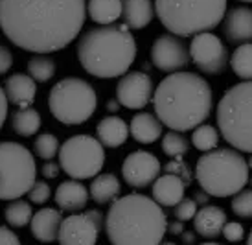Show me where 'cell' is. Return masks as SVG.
I'll use <instances>...</instances> for the list:
<instances>
[{
    "label": "cell",
    "mask_w": 252,
    "mask_h": 245,
    "mask_svg": "<svg viewBox=\"0 0 252 245\" xmlns=\"http://www.w3.org/2000/svg\"><path fill=\"white\" fill-rule=\"evenodd\" d=\"M33 149H35L39 159H42V161H52L57 155V151H59V140H57L56 135L42 133L33 142Z\"/></svg>",
    "instance_id": "cell-33"
},
{
    "label": "cell",
    "mask_w": 252,
    "mask_h": 245,
    "mask_svg": "<svg viewBox=\"0 0 252 245\" xmlns=\"http://www.w3.org/2000/svg\"><path fill=\"white\" fill-rule=\"evenodd\" d=\"M52 196V190L44 181H35L32 184V188L28 190V197H30V203H35V205H44Z\"/></svg>",
    "instance_id": "cell-37"
},
{
    "label": "cell",
    "mask_w": 252,
    "mask_h": 245,
    "mask_svg": "<svg viewBox=\"0 0 252 245\" xmlns=\"http://www.w3.org/2000/svg\"><path fill=\"white\" fill-rule=\"evenodd\" d=\"M219 133L234 149L252 151V85L251 79L230 87L217 104Z\"/></svg>",
    "instance_id": "cell-7"
},
{
    "label": "cell",
    "mask_w": 252,
    "mask_h": 245,
    "mask_svg": "<svg viewBox=\"0 0 252 245\" xmlns=\"http://www.w3.org/2000/svg\"><path fill=\"white\" fill-rule=\"evenodd\" d=\"M210 197H212L210 194H206L204 190H201V192L197 190L195 194H193V197H191V199H193V201L197 203V207H204V205H208V201H210Z\"/></svg>",
    "instance_id": "cell-44"
},
{
    "label": "cell",
    "mask_w": 252,
    "mask_h": 245,
    "mask_svg": "<svg viewBox=\"0 0 252 245\" xmlns=\"http://www.w3.org/2000/svg\"><path fill=\"white\" fill-rule=\"evenodd\" d=\"M153 199L160 207H173L184 197V190L188 188L181 177L173 174L158 175L153 182Z\"/></svg>",
    "instance_id": "cell-19"
},
{
    "label": "cell",
    "mask_w": 252,
    "mask_h": 245,
    "mask_svg": "<svg viewBox=\"0 0 252 245\" xmlns=\"http://www.w3.org/2000/svg\"><path fill=\"white\" fill-rule=\"evenodd\" d=\"M77 59L91 76L99 79L124 76L136 59V41L126 24H103L81 35Z\"/></svg>",
    "instance_id": "cell-4"
},
{
    "label": "cell",
    "mask_w": 252,
    "mask_h": 245,
    "mask_svg": "<svg viewBox=\"0 0 252 245\" xmlns=\"http://www.w3.org/2000/svg\"><path fill=\"white\" fill-rule=\"evenodd\" d=\"M153 79L146 72H126L116 85V100L127 109H144L153 96Z\"/></svg>",
    "instance_id": "cell-14"
},
{
    "label": "cell",
    "mask_w": 252,
    "mask_h": 245,
    "mask_svg": "<svg viewBox=\"0 0 252 245\" xmlns=\"http://www.w3.org/2000/svg\"><path fill=\"white\" fill-rule=\"evenodd\" d=\"M151 63L162 72H177L189 65V54L179 35L162 34L151 44Z\"/></svg>",
    "instance_id": "cell-13"
},
{
    "label": "cell",
    "mask_w": 252,
    "mask_h": 245,
    "mask_svg": "<svg viewBox=\"0 0 252 245\" xmlns=\"http://www.w3.org/2000/svg\"><path fill=\"white\" fill-rule=\"evenodd\" d=\"M230 67L232 72L239 77V79H251L252 76V44L251 42H243L238 44V48L232 52L230 56Z\"/></svg>",
    "instance_id": "cell-28"
},
{
    "label": "cell",
    "mask_w": 252,
    "mask_h": 245,
    "mask_svg": "<svg viewBox=\"0 0 252 245\" xmlns=\"http://www.w3.org/2000/svg\"><path fill=\"white\" fill-rule=\"evenodd\" d=\"M162 151L168 157H182L189 151V142L184 139V135H181V131H169L162 137Z\"/></svg>",
    "instance_id": "cell-32"
},
{
    "label": "cell",
    "mask_w": 252,
    "mask_h": 245,
    "mask_svg": "<svg viewBox=\"0 0 252 245\" xmlns=\"http://www.w3.org/2000/svg\"><path fill=\"white\" fill-rule=\"evenodd\" d=\"M181 238H182V244H195L197 234H195V231H182Z\"/></svg>",
    "instance_id": "cell-45"
},
{
    "label": "cell",
    "mask_w": 252,
    "mask_h": 245,
    "mask_svg": "<svg viewBox=\"0 0 252 245\" xmlns=\"http://www.w3.org/2000/svg\"><path fill=\"white\" fill-rule=\"evenodd\" d=\"M160 161L149 151H133L122 162V175L124 181L131 188H146L160 175Z\"/></svg>",
    "instance_id": "cell-15"
},
{
    "label": "cell",
    "mask_w": 252,
    "mask_h": 245,
    "mask_svg": "<svg viewBox=\"0 0 252 245\" xmlns=\"http://www.w3.org/2000/svg\"><path fill=\"white\" fill-rule=\"evenodd\" d=\"M223 34L230 44H243L252 39V11L249 6H238L223 15Z\"/></svg>",
    "instance_id": "cell-16"
},
{
    "label": "cell",
    "mask_w": 252,
    "mask_h": 245,
    "mask_svg": "<svg viewBox=\"0 0 252 245\" xmlns=\"http://www.w3.org/2000/svg\"><path fill=\"white\" fill-rule=\"evenodd\" d=\"M153 6L162 26L179 37L212 32L226 13V0H155Z\"/></svg>",
    "instance_id": "cell-6"
},
{
    "label": "cell",
    "mask_w": 252,
    "mask_h": 245,
    "mask_svg": "<svg viewBox=\"0 0 252 245\" xmlns=\"http://www.w3.org/2000/svg\"><path fill=\"white\" fill-rule=\"evenodd\" d=\"M191 144L199 149V151H210L219 144V133L214 126L208 124H199L193 127V135H191Z\"/></svg>",
    "instance_id": "cell-31"
},
{
    "label": "cell",
    "mask_w": 252,
    "mask_h": 245,
    "mask_svg": "<svg viewBox=\"0 0 252 245\" xmlns=\"http://www.w3.org/2000/svg\"><path fill=\"white\" fill-rule=\"evenodd\" d=\"M103 214L99 210H87L83 214L74 212L61 219L57 240L63 245H92L99 238L103 229Z\"/></svg>",
    "instance_id": "cell-12"
},
{
    "label": "cell",
    "mask_w": 252,
    "mask_h": 245,
    "mask_svg": "<svg viewBox=\"0 0 252 245\" xmlns=\"http://www.w3.org/2000/svg\"><path fill=\"white\" fill-rule=\"evenodd\" d=\"M191 219H193V231L197 236L204 240H216L221 236V229L226 221V214L221 207L204 205L203 209H197L195 216Z\"/></svg>",
    "instance_id": "cell-17"
},
{
    "label": "cell",
    "mask_w": 252,
    "mask_h": 245,
    "mask_svg": "<svg viewBox=\"0 0 252 245\" xmlns=\"http://www.w3.org/2000/svg\"><path fill=\"white\" fill-rule=\"evenodd\" d=\"M33 216V209L30 201H21L19 199H11V203H7L4 209V217H6L7 225H11L15 229H22L30 223V219Z\"/></svg>",
    "instance_id": "cell-29"
},
{
    "label": "cell",
    "mask_w": 252,
    "mask_h": 245,
    "mask_svg": "<svg viewBox=\"0 0 252 245\" xmlns=\"http://www.w3.org/2000/svg\"><path fill=\"white\" fill-rule=\"evenodd\" d=\"M232 197V212L243 219L252 217V192L249 188H241Z\"/></svg>",
    "instance_id": "cell-34"
},
{
    "label": "cell",
    "mask_w": 252,
    "mask_h": 245,
    "mask_svg": "<svg viewBox=\"0 0 252 245\" xmlns=\"http://www.w3.org/2000/svg\"><path fill=\"white\" fill-rule=\"evenodd\" d=\"M157 118L173 131H189L210 116L214 92L210 83L193 72H169L153 91Z\"/></svg>",
    "instance_id": "cell-2"
},
{
    "label": "cell",
    "mask_w": 252,
    "mask_h": 245,
    "mask_svg": "<svg viewBox=\"0 0 252 245\" xmlns=\"http://www.w3.org/2000/svg\"><path fill=\"white\" fill-rule=\"evenodd\" d=\"M107 111L109 112H118L120 111V107H122V105H120V102L116 98L114 100H109V102H107Z\"/></svg>",
    "instance_id": "cell-46"
},
{
    "label": "cell",
    "mask_w": 252,
    "mask_h": 245,
    "mask_svg": "<svg viewBox=\"0 0 252 245\" xmlns=\"http://www.w3.org/2000/svg\"><path fill=\"white\" fill-rule=\"evenodd\" d=\"M162 122L157 118V114L151 112H138L134 114L129 124V133L140 144H153L162 137Z\"/></svg>",
    "instance_id": "cell-23"
},
{
    "label": "cell",
    "mask_w": 252,
    "mask_h": 245,
    "mask_svg": "<svg viewBox=\"0 0 252 245\" xmlns=\"http://www.w3.org/2000/svg\"><path fill=\"white\" fill-rule=\"evenodd\" d=\"M251 166L241 151L219 147L204 151L195 166V179L201 190L214 197H230L247 186Z\"/></svg>",
    "instance_id": "cell-5"
},
{
    "label": "cell",
    "mask_w": 252,
    "mask_h": 245,
    "mask_svg": "<svg viewBox=\"0 0 252 245\" xmlns=\"http://www.w3.org/2000/svg\"><path fill=\"white\" fill-rule=\"evenodd\" d=\"M164 172L181 177L182 181L186 182V186H189V182H191V179H193V177H191V170H189V166L186 164V162L182 161V157H175L173 161H169L168 164L164 166Z\"/></svg>",
    "instance_id": "cell-36"
},
{
    "label": "cell",
    "mask_w": 252,
    "mask_h": 245,
    "mask_svg": "<svg viewBox=\"0 0 252 245\" xmlns=\"http://www.w3.org/2000/svg\"><path fill=\"white\" fill-rule=\"evenodd\" d=\"M197 203L193 201V199H189V197H182L181 201L177 205H173V216H175V219H179V221H189L191 217L195 216L197 212Z\"/></svg>",
    "instance_id": "cell-35"
},
{
    "label": "cell",
    "mask_w": 252,
    "mask_h": 245,
    "mask_svg": "<svg viewBox=\"0 0 252 245\" xmlns=\"http://www.w3.org/2000/svg\"><path fill=\"white\" fill-rule=\"evenodd\" d=\"M59 166L64 174L83 181L98 175L105 164V149L98 139L91 135H74L63 142L57 151Z\"/></svg>",
    "instance_id": "cell-10"
},
{
    "label": "cell",
    "mask_w": 252,
    "mask_h": 245,
    "mask_svg": "<svg viewBox=\"0 0 252 245\" xmlns=\"http://www.w3.org/2000/svg\"><path fill=\"white\" fill-rule=\"evenodd\" d=\"M4 92H6L7 104L17 105L19 109L32 107L37 96V81L26 74H13L7 77Z\"/></svg>",
    "instance_id": "cell-18"
},
{
    "label": "cell",
    "mask_w": 252,
    "mask_h": 245,
    "mask_svg": "<svg viewBox=\"0 0 252 245\" xmlns=\"http://www.w3.org/2000/svg\"><path fill=\"white\" fill-rule=\"evenodd\" d=\"M52 116L64 126H79L92 118L98 107V94L81 77H64L48 92Z\"/></svg>",
    "instance_id": "cell-8"
},
{
    "label": "cell",
    "mask_w": 252,
    "mask_h": 245,
    "mask_svg": "<svg viewBox=\"0 0 252 245\" xmlns=\"http://www.w3.org/2000/svg\"><path fill=\"white\" fill-rule=\"evenodd\" d=\"M166 223V214L155 199L129 194L111 201L103 227L114 245H157L164 240Z\"/></svg>",
    "instance_id": "cell-3"
},
{
    "label": "cell",
    "mask_w": 252,
    "mask_h": 245,
    "mask_svg": "<svg viewBox=\"0 0 252 245\" xmlns=\"http://www.w3.org/2000/svg\"><path fill=\"white\" fill-rule=\"evenodd\" d=\"M35 159L19 142H0V199L11 201L28 194L35 182Z\"/></svg>",
    "instance_id": "cell-9"
},
{
    "label": "cell",
    "mask_w": 252,
    "mask_h": 245,
    "mask_svg": "<svg viewBox=\"0 0 252 245\" xmlns=\"http://www.w3.org/2000/svg\"><path fill=\"white\" fill-rule=\"evenodd\" d=\"M28 74L39 83L50 81L56 76V61L48 56H33L28 61Z\"/></svg>",
    "instance_id": "cell-30"
},
{
    "label": "cell",
    "mask_w": 252,
    "mask_h": 245,
    "mask_svg": "<svg viewBox=\"0 0 252 245\" xmlns=\"http://www.w3.org/2000/svg\"><path fill=\"white\" fill-rule=\"evenodd\" d=\"M2 244L17 245V244H21V238H19L11 229H7V227H2V225H0V245Z\"/></svg>",
    "instance_id": "cell-41"
},
{
    "label": "cell",
    "mask_w": 252,
    "mask_h": 245,
    "mask_svg": "<svg viewBox=\"0 0 252 245\" xmlns=\"http://www.w3.org/2000/svg\"><path fill=\"white\" fill-rule=\"evenodd\" d=\"M239 2H245V4H249V2H251V0H239Z\"/></svg>",
    "instance_id": "cell-47"
},
{
    "label": "cell",
    "mask_w": 252,
    "mask_h": 245,
    "mask_svg": "<svg viewBox=\"0 0 252 245\" xmlns=\"http://www.w3.org/2000/svg\"><path fill=\"white\" fill-rule=\"evenodd\" d=\"M191 37L193 39L188 48L189 61H193L203 74H208V76L223 74L226 63H228L226 44L212 32H201Z\"/></svg>",
    "instance_id": "cell-11"
},
{
    "label": "cell",
    "mask_w": 252,
    "mask_h": 245,
    "mask_svg": "<svg viewBox=\"0 0 252 245\" xmlns=\"http://www.w3.org/2000/svg\"><path fill=\"white\" fill-rule=\"evenodd\" d=\"M85 17V0H0V30L15 46L33 54L66 48Z\"/></svg>",
    "instance_id": "cell-1"
},
{
    "label": "cell",
    "mask_w": 252,
    "mask_h": 245,
    "mask_svg": "<svg viewBox=\"0 0 252 245\" xmlns=\"http://www.w3.org/2000/svg\"><path fill=\"white\" fill-rule=\"evenodd\" d=\"M41 174L44 175L46 179H56L57 175L61 174V166L52 161H44V164H42V168H41Z\"/></svg>",
    "instance_id": "cell-40"
},
{
    "label": "cell",
    "mask_w": 252,
    "mask_h": 245,
    "mask_svg": "<svg viewBox=\"0 0 252 245\" xmlns=\"http://www.w3.org/2000/svg\"><path fill=\"white\" fill-rule=\"evenodd\" d=\"M89 190L77 179L63 181L56 190V203L63 212H77L89 203Z\"/></svg>",
    "instance_id": "cell-21"
},
{
    "label": "cell",
    "mask_w": 252,
    "mask_h": 245,
    "mask_svg": "<svg viewBox=\"0 0 252 245\" xmlns=\"http://www.w3.org/2000/svg\"><path fill=\"white\" fill-rule=\"evenodd\" d=\"M96 137L103 147H120L129 137V126L120 116H105L96 127Z\"/></svg>",
    "instance_id": "cell-24"
},
{
    "label": "cell",
    "mask_w": 252,
    "mask_h": 245,
    "mask_svg": "<svg viewBox=\"0 0 252 245\" xmlns=\"http://www.w3.org/2000/svg\"><path fill=\"white\" fill-rule=\"evenodd\" d=\"M87 15L96 24H112L122 17V0H89Z\"/></svg>",
    "instance_id": "cell-26"
},
{
    "label": "cell",
    "mask_w": 252,
    "mask_h": 245,
    "mask_svg": "<svg viewBox=\"0 0 252 245\" xmlns=\"http://www.w3.org/2000/svg\"><path fill=\"white\" fill-rule=\"evenodd\" d=\"M11 67H13V54L0 44V76H4Z\"/></svg>",
    "instance_id": "cell-39"
},
{
    "label": "cell",
    "mask_w": 252,
    "mask_h": 245,
    "mask_svg": "<svg viewBox=\"0 0 252 245\" xmlns=\"http://www.w3.org/2000/svg\"><path fill=\"white\" fill-rule=\"evenodd\" d=\"M221 234L224 236L226 242H241L243 236H245V229L243 225L238 223V221H224L223 229H221Z\"/></svg>",
    "instance_id": "cell-38"
},
{
    "label": "cell",
    "mask_w": 252,
    "mask_h": 245,
    "mask_svg": "<svg viewBox=\"0 0 252 245\" xmlns=\"http://www.w3.org/2000/svg\"><path fill=\"white\" fill-rule=\"evenodd\" d=\"M61 212L56 209H41L37 214L32 216L30 219V229H32V236L39 242L50 244L56 242L57 232H59V225H61Z\"/></svg>",
    "instance_id": "cell-20"
},
{
    "label": "cell",
    "mask_w": 252,
    "mask_h": 245,
    "mask_svg": "<svg viewBox=\"0 0 252 245\" xmlns=\"http://www.w3.org/2000/svg\"><path fill=\"white\" fill-rule=\"evenodd\" d=\"M120 190H122V184H120L116 175L98 174L94 175V181L91 184L89 196L98 205H107L120 196Z\"/></svg>",
    "instance_id": "cell-25"
},
{
    "label": "cell",
    "mask_w": 252,
    "mask_h": 245,
    "mask_svg": "<svg viewBox=\"0 0 252 245\" xmlns=\"http://www.w3.org/2000/svg\"><path fill=\"white\" fill-rule=\"evenodd\" d=\"M7 118V98L4 89L0 87V127L4 126V122Z\"/></svg>",
    "instance_id": "cell-42"
},
{
    "label": "cell",
    "mask_w": 252,
    "mask_h": 245,
    "mask_svg": "<svg viewBox=\"0 0 252 245\" xmlns=\"http://www.w3.org/2000/svg\"><path fill=\"white\" fill-rule=\"evenodd\" d=\"M122 17L129 30L147 28L155 17V6L151 0H122Z\"/></svg>",
    "instance_id": "cell-22"
},
{
    "label": "cell",
    "mask_w": 252,
    "mask_h": 245,
    "mask_svg": "<svg viewBox=\"0 0 252 245\" xmlns=\"http://www.w3.org/2000/svg\"><path fill=\"white\" fill-rule=\"evenodd\" d=\"M11 127L21 137H33L41 129V114L33 107H22L11 114Z\"/></svg>",
    "instance_id": "cell-27"
},
{
    "label": "cell",
    "mask_w": 252,
    "mask_h": 245,
    "mask_svg": "<svg viewBox=\"0 0 252 245\" xmlns=\"http://www.w3.org/2000/svg\"><path fill=\"white\" fill-rule=\"evenodd\" d=\"M182 231H184V221H179V219H175V221H169V223H166V232L173 234V236H181Z\"/></svg>",
    "instance_id": "cell-43"
}]
</instances>
